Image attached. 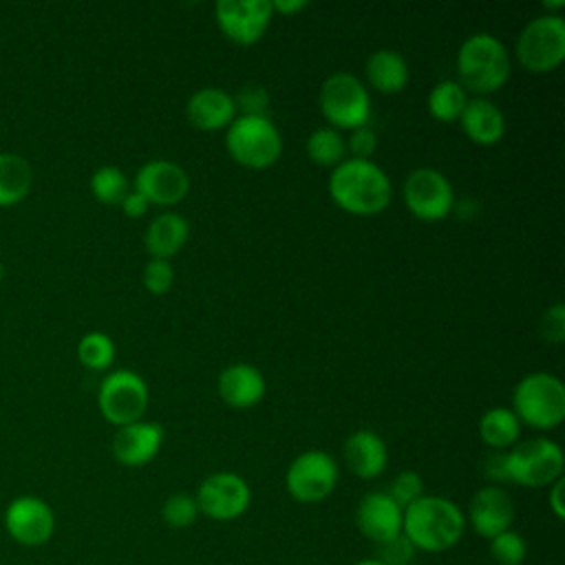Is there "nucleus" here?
Masks as SVG:
<instances>
[{"instance_id": "obj_1", "label": "nucleus", "mask_w": 565, "mask_h": 565, "mask_svg": "<svg viewBox=\"0 0 565 565\" xmlns=\"http://www.w3.org/2000/svg\"><path fill=\"white\" fill-rule=\"evenodd\" d=\"M329 196L355 216L380 214L391 203V181L371 159H344L329 174Z\"/></svg>"}, {"instance_id": "obj_2", "label": "nucleus", "mask_w": 565, "mask_h": 565, "mask_svg": "<svg viewBox=\"0 0 565 565\" xmlns=\"http://www.w3.org/2000/svg\"><path fill=\"white\" fill-rule=\"evenodd\" d=\"M466 530V514L446 497L424 494L402 514V534L417 552H446L455 547Z\"/></svg>"}, {"instance_id": "obj_3", "label": "nucleus", "mask_w": 565, "mask_h": 565, "mask_svg": "<svg viewBox=\"0 0 565 565\" xmlns=\"http://www.w3.org/2000/svg\"><path fill=\"white\" fill-rule=\"evenodd\" d=\"M457 75L463 90L468 88L477 95L494 93L510 77V53L499 38L475 33L459 46Z\"/></svg>"}, {"instance_id": "obj_4", "label": "nucleus", "mask_w": 565, "mask_h": 565, "mask_svg": "<svg viewBox=\"0 0 565 565\" xmlns=\"http://www.w3.org/2000/svg\"><path fill=\"white\" fill-rule=\"evenodd\" d=\"M225 148L236 163L265 170L280 159L282 137L267 115H241L227 126Z\"/></svg>"}, {"instance_id": "obj_5", "label": "nucleus", "mask_w": 565, "mask_h": 565, "mask_svg": "<svg viewBox=\"0 0 565 565\" xmlns=\"http://www.w3.org/2000/svg\"><path fill=\"white\" fill-rule=\"evenodd\" d=\"M512 413L539 430L556 428L565 419V386L545 371L525 375L512 393Z\"/></svg>"}, {"instance_id": "obj_6", "label": "nucleus", "mask_w": 565, "mask_h": 565, "mask_svg": "<svg viewBox=\"0 0 565 565\" xmlns=\"http://www.w3.org/2000/svg\"><path fill=\"white\" fill-rule=\"evenodd\" d=\"M565 466L563 450L556 441L536 437L516 444L505 452L508 481L523 488H545L561 479Z\"/></svg>"}, {"instance_id": "obj_7", "label": "nucleus", "mask_w": 565, "mask_h": 565, "mask_svg": "<svg viewBox=\"0 0 565 565\" xmlns=\"http://www.w3.org/2000/svg\"><path fill=\"white\" fill-rule=\"evenodd\" d=\"M516 60L530 73H550L565 60V22L558 13L530 20L516 40Z\"/></svg>"}, {"instance_id": "obj_8", "label": "nucleus", "mask_w": 565, "mask_h": 565, "mask_svg": "<svg viewBox=\"0 0 565 565\" xmlns=\"http://www.w3.org/2000/svg\"><path fill=\"white\" fill-rule=\"evenodd\" d=\"M318 104L322 117L338 128L355 130L366 126L371 115V99L364 84L344 71L333 73L322 82Z\"/></svg>"}, {"instance_id": "obj_9", "label": "nucleus", "mask_w": 565, "mask_h": 565, "mask_svg": "<svg viewBox=\"0 0 565 565\" xmlns=\"http://www.w3.org/2000/svg\"><path fill=\"white\" fill-rule=\"evenodd\" d=\"M97 406L106 422L119 426L135 424L148 408V386L130 369L110 371L97 391Z\"/></svg>"}, {"instance_id": "obj_10", "label": "nucleus", "mask_w": 565, "mask_h": 565, "mask_svg": "<svg viewBox=\"0 0 565 565\" xmlns=\"http://www.w3.org/2000/svg\"><path fill=\"white\" fill-rule=\"evenodd\" d=\"M2 525L13 543L22 547H42L55 534V512L42 497L20 494L7 503Z\"/></svg>"}, {"instance_id": "obj_11", "label": "nucleus", "mask_w": 565, "mask_h": 565, "mask_svg": "<svg viewBox=\"0 0 565 565\" xmlns=\"http://www.w3.org/2000/svg\"><path fill=\"white\" fill-rule=\"evenodd\" d=\"M338 483V463L324 450H305L287 468L285 486L298 503L324 501Z\"/></svg>"}, {"instance_id": "obj_12", "label": "nucleus", "mask_w": 565, "mask_h": 565, "mask_svg": "<svg viewBox=\"0 0 565 565\" xmlns=\"http://www.w3.org/2000/svg\"><path fill=\"white\" fill-rule=\"evenodd\" d=\"M194 501L199 514L212 521H234L247 512L252 503V490L241 475L221 470L201 481Z\"/></svg>"}, {"instance_id": "obj_13", "label": "nucleus", "mask_w": 565, "mask_h": 565, "mask_svg": "<svg viewBox=\"0 0 565 565\" xmlns=\"http://www.w3.org/2000/svg\"><path fill=\"white\" fill-rule=\"evenodd\" d=\"M402 194L408 212L426 223L446 218L455 205L450 181L435 168L413 170L404 181Z\"/></svg>"}, {"instance_id": "obj_14", "label": "nucleus", "mask_w": 565, "mask_h": 565, "mask_svg": "<svg viewBox=\"0 0 565 565\" xmlns=\"http://www.w3.org/2000/svg\"><path fill=\"white\" fill-rule=\"evenodd\" d=\"M214 13L218 29L230 42L249 46L265 35L274 9L269 0H221Z\"/></svg>"}, {"instance_id": "obj_15", "label": "nucleus", "mask_w": 565, "mask_h": 565, "mask_svg": "<svg viewBox=\"0 0 565 565\" xmlns=\"http://www.w3.org/2000/svg\"><path fill=\"white\" fill-rule=\"evenodd\" d=\"M132 190L141 194L148 205H174L185 199L190 190V177L174 161L152 159L137 170Z\"/></svg>"}, {"instance_id": "obj_16", "label": "nucleus", "mask_w": 565, "mask_h": 565, "mask_svg": "<svg viewBox=\"0 0 565 565\" xmlns=\"http://www.w3.org/2000/svg\"><path fill=\"white\" fill-rule=\"evenodd\" d=\"M514 501L501 486L479 488L468 505L466 525H470L481 539H494L512 527Z\"/></svg>"}, {"instance_id": "obj_17", "label": "nucleus", "mask_w": 565, "mask_h": 565, "mask_svg": "<svg viewBox=\"0 0 565 565\" xmlns=\"http://www.w3.org/2000/svg\"><path fill=\"white\" fill-rule=\"evenodd\" d=\"M402 514L386 492H366L355 508L353 521L364 539L380 545L402 534Z\"/></svg>"}, {"instance_id": "obj_18", "label": "nucleus", "mask_w": 565, "mask_h": 565, "mask_svg": "<svg viewBox=\"0 0 565 565\" xmlns=\"http://www.w3.org/2000/svg\"><path fill=\"white\" fill-rule=\"evenodd\" d=\"M163 444V428L154 422H135L119 426L113 437V455L121 466H146L157 457Z\"/></svg>"}, {"instance_id": "obj_19", "label": "nucleus", "mask_w": 565, "mask_h": 565, "mask_svg": "<svg viewBox=\"0 0 565 565\" xmlns=\"http://www.w3.org/2000/svg\"><path fill=\"white\" fill-rule=\"evenodd\" d=\"M185 117L199 130L227 128L236 117L234 97L223 88H199L185 104Z\"/></svg>"}, {"instance_id": "obj_20", "label": "nucleus", "mask_w": 565, "mask_h": 565, "mask_svg": "<svg viewBox=\"0 0 565 565\" xmlns=\"http://www.w3.org/2000/svg\"><path fill=\"white\" fill-rule=\"evenodd\" d=\"M263 373L247 362L230 364L218 375V395L232 408H249L265 397Z\"/></svg>"}, {"instance_id": "obj_21", "label": "nucleus", "mask_w": 565, "mask_h": 565, "mask_svg": "<svg viewBox=\"0 0 565 565\" xmlns=\"http://www.w3.org/2000/svg\"><path fill=\"white\" fill-rule=\"evenodd\" d=\"M344 461L360 479H375L384 472L388 450L384 439L373 430H355L344 441Z\"/></svg>"}, {"instance_id": "obj_22", "label": "nucleus", "mask_w": 565, "mask_h": 565, "mask_svg": "<svg viewBox=\"0 0 565 565\" xmlns=\"http://www.w3.org/2000/svg\"><path fill=\"white\" fill-rule=\"evenodd\" d=\"M461 130L466 137L479 146H494L501 141L505 132V119L503 113L486 97L468 99L461 117H459Z\"/></svg>"}, {"instance_id": "obj_23", "label": "nucleus", "mask_w": 565, "mask_h": 565, "mask_svg": "<svg viewBox=\"0 0 565 565\" xmlns=\"http://www.w3.org/2000/svg\"><path fill=\"white\" fill-rule=\"evenodd\" d=\"M188 234H190V227L181 214L163 212V214H157L146 227L143 245L152 258L168 260L183 249Z\"/></svg>"}, {"instance_id": "obj_24", "label": "nucleus", "mask_w": 565, "mask_h": 565, "mask_svg": "<svg viewBox=\"0 0 565 565\" xmlns=\"http://www.w3.org/2000/svg\"><path fill=\"white\" fill-rule=\"evenodd\" d=\"M366 79L369 84L384 93V95H395L399 90H404V86L408 84V64L402 57V53L391 51V49H380L375 51L364 66Z\"/></svg>"}, {"instance_id": "obj_25", "label": "nucleus", "mask_w": 565, "mask_h": 565, "mask_svg": "<svg viewBox=\"0 0 565 565\" xmlns=\"http://www.w3.org/2000/svg\"><path fill=\"white\" fill-rule=\"evenodd\" d=\"M33 185V168L18 152H0V207H11L24 201Z\"/></svg>"}, {"instance_id": "obj_26", "label": "nucleus", "mask_w": 565, "mask_h": 565, "mask_svg": "<svg viewBox=\"0 0 565 565\" xmlns=\"http://www.w3.org/2000/svg\"><path fill=\"white\" fill-rule=\"evenodd\" d=\"M521 433V422L512 413V408L494 406L486 411L479 419V435L490 448H508L519 439Z\"/></svg>"}, {"instance_id": "obj_27", "label": "nucleus", "mask_w": 565, "mask_h": 565, "mask_svg": "<svg viewBox=\"0 0 565 565\" xmlns=\"http://www.w3.org/2000/svg\"><path fill=\"white\" fill-rule=\"evenodd\" d=\"M468 104L466 90L455 79H444L433 86L428 95V110L439 121H455L461 117Z\"/></svg>"}, {"instance_id": "obj_28", "label": "nucleus", "mask_w": 565, "mask_h": 565, "mask_svg": "<svg viewBox=\"0 0 565 565\" xmlns=\"http://www.w3.org/2000/svg\"><path fill=\"white\" fill-rule=\"evenodd\" d=\"M347 143L335 128H316L307 137V157L318 166H331L344 161Z\"/></svg>"}, {"instance_id": "obj_29", "label": "nucleus", "mask_w": 565, "mask_h": 565, "mask_svg": "<svg viewBox=\"0 0 565 565\" xmlns=\"http://www.w3.org/2000/svg\"><path fill=\"white\" fill-rule=\"evenodd\" d=\"M77 360L88 371H106L115 360V342L104 331H88L77 342Z\"/></svg>"}, {"instance_id": "obj_30", "label": "nucleus", "mask_w": 565, "mask_h": 565, "mask_svg": "<svg viewBox=\"0 0 565 565\" xmlns=\"http://www.w3.org/2000/svg\"><path fill=\"white\" fill-rule=\"evenodd\" d=\"M90 192L104 205H119L130 192V185L117 166H102L90 174Z\"/></svg>"}, {"instance_id": "obj_31", "label": "nucleus", "mask_w": 565, "mask_h": 565, "mask_svg": "<svg viewBox=\"0 0 565 565\" xmlns=\"http://www.w3.org/2000/svg\"><path fill=\"white\" fill-rule=\"evenodd\" d=\"M196 516H199L196 501L192 494H185V492L170 494L161 505V519L166 521L168 527H174V530L190 527L196 521Z\"/></svg>"}, {"instance_id": "obj_32", "label": "nucleus", "mask_w": 565, "mask_h": 565, "mask_svg": "<svg viewBox=\"0 0 565 565\" xmlns=\"http://www.w3.org/2000/svg\"><path fill=\"white\" fill-rule=\"evenodd\" d=\"M490 556L499 565H521L527 556V543L516 530H505L490 539Z\"/></svg>"}, {"instance_id": "obj_33", "label": "nucleus", "mask_w": 565, "mask_h": 565, "mask_svg": "<svg viewBox=\"0 0 565 565\" xmlns=\"http://www.w3.org/2000/svg\"><path fill=\"white\" fill-rule=\"evenodd\" d=\"M384 492L391 497V501L397 508L406 510L408 505H413L417 499L424 497V481L415 470H402L393 477V481Z\"/></svg>"}, {"instance_id": "obj_34", "label": "nucleus", "mask_w": 565, "mask_h": 565, "mask_svg": "<svg viewBox=\"0 0 565 565\" xmlns=\"http://www.w3.org/2000/svg\"><path fill=\"white\" fill-rule=\"evenodd\" d=\"M415 552L417 550L413 547V543L404 534H397L395 539L375 545L373 558H377L384 565H411L415 558Z\"/></svg>"}, {"instance_id": "obj_35", "label": "nucleus", "mask_w": 565, "mask_h": 565, "mask_svg": "<svg viewBox=\"0 0 565 565\" xmlns=\"http://www.w3.org/2000/svg\"><path fill=\"white\" fill-rule=\"evenodd\" d=\"M141 280H143V287L154 294V296H161L166 294L172 282H174V269L168 260H159V258H152L146 267H143V274H141Z\"/></svg>"}, {"instance_id": "obj_36", "label": "nucleus", "mask_w": 565, "mask_h": 565, "mask_svg": "<svg viewBox=\"0 0 565 565\" xmlns=\"http://www.w3.org/2000/svg\"><path fill=\"white\" fill-rule=\"evenodd\" d=\"M234 106L243 110V115H267L269 95L263 86H243L234 97Z\"/></svg>"}, {"instance_id": "obj_37", "label": "nucleus", "mask_w": 565, "mask_h": 565, "mask_svg": "<svg viewBox=\"0 0 565 565\" xmlns=\"http://www.w3.org/2000/svg\"><path fill=\"white\" fill-rule=\"evenodd\" d=\"M541 333L547 342H563L565 340V307L561 302L552 305L541 318Z\"/></svg>"}, {"instance_id": "obj_38", "label": "nucleus", "mask_w": 565, "mask_h": 565, "mask_svg": "<svg viewBox=\"0 0 565 565\" xmlns=\"http://www.w3.org/2000/svg\"><path fill=\"white\" fill-rule=\"evenodd\" d=\"M347 148L351 150V159H369L377 148V135L369 126H360L351 130Z\"/></svg>"}, {"instance_id": "obj_39", "label": "nucleus", "mask_w": 565, "mask_h": 565, "mask_svg": "<svg viewBox=\"0 0 565 565\" xmlns=\"http://www.w3.org/2000/svg\"><path fill=\"white\" fill-rule=\"evenodd\" d=\"M486 477L492 479L494 483H501V481H508V475H505V452H494L486 459ZM492 483V486H494Z\"/></svg>"}, {"instance_id": "obj_40", "label": "nucleus", "mask_w": 565, "mask_h": 565, "mask_svg": "<svg viewBox=\"0 0 565 565\" xmlns=\"http://www.w3.org/2000/svg\"><path fill=\"white\" fill-rule=\"evenodd\" d=\"M121 205V210H124V214L126 216H130V218H139V216H143L146 212H148V201L141 196V194H137L135 190H130L128 194H126V199L119 203Z\"/></svg>"}, {"instance_id": "obj_41", "label": "nucleus", "mask_w": 565, "mask_h": 565, "mask_svg": "<svg viewBox=\"0 0 565 565\" xmlns=\"http://www.w3.org/2000/svg\"><path fill=\"white\" fill-rule=\"evenodd\" d=\"M563 488H565V481H563V477L558 479V481H554L552 486H550V494H547V505H550V510H552V514L558 519V521H563L565 519V503H563Z\"/></svg>"}, {"instance_id": "obj_42", "label": "nucleus", "mask_w": 565, "mask_h": 565, "mask_svg": "<svg viewBox=\"0 0 565 565\" xmlns=\"http://www.w3.org/2000/svg\"><path fill=\"white\" fill-rule=\"evenodd\" d=\"M307 7L305 0H274L271 9L274 13H282V15H291L296 11H302Z\"/></svg>"}, {"instance_id": "obj_43", "label": "nucleus", "mask_w": 565, "mask_h": 565, "mask_svg": "<svg viewBox=\"0 0 565 565\" xmlns=\"http://www.w3.org/2000/svg\"><path fill=\"white\" fill-rule=\"evenodd\" d=\"M543 7L547 9V13H550V11H558V9H563V7H565V0H556V2H543Z\"/></svg>"}, {"instance_id": "obj_44", "label": "nucleus", "mask_w": 565, "mask_h": 565, "mask_svg": "<svg viewBox=\"0 0 565 565\" xmlns=\"http://www.w3.org/2000/svg\"><path fill=\"white\" fill-rule=\"evenodd\" d=\"M353 565H384V563H380L377 558H360V561H355Z\"/></svg>"}, {"instance_id": "obj_45", "label": "nucleus", "mask_w": 565, "mask_h": 565, "mask_svg": "<svg viewBox=\"0 0 565 565\" xmlns=\"http://www.w3.org/2000/svg\"><path fill=\"white\" fill-rule=\"evenodd\" d=\"M2 278H4V265H2V260H0V282H2Z\"/></svg>"}]
</instances>
